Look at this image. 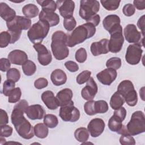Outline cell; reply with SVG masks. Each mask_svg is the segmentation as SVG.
<instances>
[{
  "mask_svg": "<svg viewBox=\"0 0 145 145\" xmlns=\"http://www.w3.org/2000/svg\"><path fill=\"white\" fill-rule=\"evenodd\" d=\"M28 106V104L25 100H20L14 106L11 116V122L18 134L25 139L32 138L35 134L32 126L24 116V112Z\"/></svg>",
  "mask_w": 145,
  "mask_h": 145,
  "instance_id": "obj_1",
  "label": "cell"
},
{
  "mask_svg": "<svg viewBox=\"0 0 145 145\" xmlns=\"http://www.w3.org/2000/svg\"><path fill=\"white\" fill-rule=\"evenodd\" d=\"M96 30L95 26L89 23H86L78 26L67 36V45L72 48L83 42L86 40L93 36Z\"/></svg>",
  "mask_w": 145,
  "mask_h": 145,
  "instance_id": "obj_2",
  "label": "cell"
},
{
  "mask_svg": "<svg viewBox=\"0 0 145 145\" xmlns=\"http://www.w3.org/2000/svg\"><path fill=\"white\" fill-rule=\"evenodd\" d=\"M67 36L62 31H56L52 35L51 49L54 57L57 60H63L69 54V50L67 45Z\"/></svg>",
  "mask_w": 145,
  "mask_h": 145,
  "instance_id": "obj_3",
  "label": "cell"
},
{
  "mask_svg": "<svg viewBox=\"0 0 145 145\" xmlns=\"http://www.w3.org/2000/svg\"><path fill=\"white\" fill-rule=\"evenodd\" d=\"M49 28L50 25L48 22L39 20L31 27L27 32V36L33 44L41 43L44 39L47 36Z\"/></svg>",
  "mask_w": 145,
  "mask_h": 145,
  "instance_id": "obj_4",
  "label": "cell"
},
{
  "mask_svg": "<svg viewBox=\"0 0 145 145\" xmlns=\"http://www.w3.org/2000/svg\"><path fill=\"white\" fill-rule=\"evenodd\" d=\"M129 134L132 136L137 135L145 131V116L143 112H134L130 121L126 126Z\"/></svg>",
  "mask_w": 145,
  "mask_h": 145,
  "instance_id": "obj_5",
  "label": "cell"
},
{
  "mask_svg": "<svg viewBox=\"0 0 145 145\" xmlns=\"http://www.w3.org/2000/svg\"><path fill=\"white\" fill-rule=\"evenodd\" d=\"M100 9V3L96 0H81L79 14L80 16L87 22L96 15Z\"/></svg>",
  "mask_w": 145,
  "mask_h": 145,
  "instance_id": "obj_6",
  "label": "cell"
},
{
  "mask_svg": "<svg viewBox=\"0 0 145 145\" xmlns=\"http://www.w3.org/2000/svg\"><path fill=\"white\" fill-rule=\"evenodd\" d=\"M110 35V37L108 43L109 50L112 53H117L120 52L124 42L122 26L120 25Z\"/></svg>",
  "mask_w": 145,
  "mask_h": 145,
  "instance_id": "obj_7",
  "label": "cell"
},
{
  "mask_svg": "<svg viewBox=\"0 0 145 145\" xmlns=\"http://www.w3.org/2000/svg\"><path fill=\"white\" fill-rule=\"evenodd\" d=\"M142 45L139 43H135L129 45L127 48L125 59L126 61L130 65H137L140 61L143 50Z\"/></svg>",
  "mask_w": 145,
  "mask_h": 145,
  "instance_id": "obj_8",
  "label": "cell"
},
{
  "mask_svg": "<svg viewBox=\"0 0 145 145\" xmlns=\"http://www.w3.org/2000/svg\"><path fill=\"white\" fill-rule=\"evenodd\" d=\"M59 115L64 121L74 122L79 119L80 112L78 108L74 106V103H71L61 106Z\"/></svg>",
  "mask_w": 145,
  "mask_h": 145,
  "instance_id": "obj_9",
  "label": "cell"
},
{
  "mask_svg": "<svg viewBox=\"0 0 145 145\" xmlns=\"http://www.w3.org/2000/svg\"><path fill=\"white\" fill-rule=\"evenodd\" d=\"M6 25L8 30L22 31L31 28V20L27 17L16 16L11 21L6 22Z\"/></svg>",
  "mask_w": 145,
  "mask_h": 145,
  "instance_id": "obj_10",
  "label": "cell"
},
{
  "mask_svg": "<svg viewBox=\"0 0 145 145\" xmlns=\"http://www.w3.org/2000/svg\"><path fill=\"white\" fill-rule=\"evenodd\" d=\"M123 33L125 38L128 42L140 43L143 45L144 37L142 38V33L138 31L135 25L133 24H127L124 28Z\"/></svg>",
  "mask_w": 145,
  "mask_h": 145,
  "instance_id": "obj_11",
  "label": "cell"
},
{
  "mask_svg": "<svg viewBox=\"0 0 145 145\" xmlns=\"http://www.w3.org/2000/svg\"><path fill=\"white\" fill-rule=\"evenodd\" d=\"M33 48L37 52V59L41 65L47 66L52 62V54L45 46L41 43H38L34 44Z\"/></svg>",
  "mask_w": 145,
  "mask_h": 145,
  "instance_id": "obj_12",
  "label": "cell"
},
{
  "mask_svg": "<svg viewBox=\"0 0 145 145\" xmlns=\"http://www.w3.org/2000/svg\"><path fill=\"white\" fill-rule=\"evenodd\" d=\"M60 15L64 18L73 16L75 3L71 0H59L56 2Z\"/></svg>",
  "mask_w": 145,
  "mask_h": 145,
  "instance_id": "obj_13",
  "label": "cell"
},
{
  "mask_svg": "<svg viewBox=\"0 0 145 145\" xmlns=\"http://www.w3.org/2000/svg\"><path fill=\"white\" fill-rule=\"evenodd\" d=\"M105 126V122L102 119L96 118L91 120L87 126V129L92 137L96 138L103 133Z\"/></svg>",
  "mask_w": 145,
  "mask_h": 145,
  "instance_id": "obj_14",
  "label": "cell"
},
{
  "mask_svg": "<svg viewBox=\"0 0 145 145\" xmlns=\"http://www.w3.org/2000/svg\"><path fill=\"white\" fill-rule=\"evenodd\" d=\"M98 91L97 85L93 78L90 77L87 82L86 86L81 91L82 97L86 100H92L94 99Z\"/></svg>",
  "mask_w": 145,
  "mask_h": 145,
  "instance_id": "obj_15",
  "label": "cell"
},
{
  "mask_svg": "<svg viewBox=\"0 0 145 145\" xmlns=\"http://www.w3.org/2000/svg\"><path fill=\"white\" fill-rule=\"evenodd\" d=\"M117 73L116 70L107 68L100 71L96 75L98 80L104 85L109 86L116 79Z\"/></svg>",
  "mask_w": 145,
  "mask_h": 145,
  "instance_id": "obj_16",
  "label": "cell"
},
{
  "mask_svg": "<svg viewBox=\"0 0 145 145\" xmlns=\"http://www.w3.org/2000/svg\"><path fill=\"white\" fill-rule=\"evenodd\" d=\"M25 113L28 118L31 120H41L45 115V110L44 108L39 104H34L28 106Z\"/></svg>",
  "mask_w": 145,
  "mask_h": 145,
  "instance_id": "obj_17",
  "label": "cell"
},
{
  "mask_svg": "<svg viewBox=\"0 0 145 145\" xmlns=\"http://www.w3.org/2000/svg\"><path fill=\"white\" fill-rule=\"evenodd\" d=\"M109 40L107 39H103L97 42L92 43L90 50L94 56H97L102 54H106L109 50L108 49Z\"/></svg>",
  "mask_w": 145,
  "mask_h": 145,
  "instance_id": "obj_18",
  "label": "cell"
},
{
  "mask_svg": "<svg viewBox=\"0 0 145 145\" xmlns=\"http://www.w3.org/2000/svg\"><path fill=\"white\" fill-rule=\"evenodd\" d=\"M120 18L115 14L106 16L103 20V25L105 29L108 31L110 34L112 32L118 28L120 25Z\"/></svg>",
  "mask_w": 145,
  "mask_h": 145,
  "instance_id": "obj_19",
  "label": "cell"
},
{
  "mask_svg": "<svg viewBox=\"0 0 145 145\" xmlns=\"http://www.w3.org/2000/svg\"><path fill=\"white\" fill-rule=\"evenodd\" d=\"M8 59L12 64L22 66L28 61V56L24 51L15 49L9 53Z\"/></svg>",
  "mask_w": 145,
  "mask_h": 145,
  "instance_id": "obj_20",
  "label": "cell"
},
{
  "mask_svg": "<svg viewBox=\"0 0 145 145\" xmlns=\"http://www.w3.org/2000/svg\"><path fill=\"white\" fill-rule=\"evenodd\" d=\"M41 100L46 107L50 110H55L59 106V103L51 91H45L41 95Z\"/></svg>",
  "mask_w": 145,
  "mask_h": 145,
  "instance_id": "obj_21",
  "label": "cell"
},
{
  "mask_svg": "<svg viewBox=\"0 0 145 145\" xmlns=\"http://www.w3.org/2000/svg\"><path fill=\"white\" fill-rule=\"evenodd\" d=\"M73 93L70 88H64L59 91L56 95V98L60 106H63L71 103H74L71 100Z\"/></svg>",
  "mask_w": 145,
  "mask_h": 145,
  "instance_id": "obj_22",
  "label": "cell"
},
{
  "mask_svg": "<svg viewBox=\"0 0 145 145\" xmlns=\"http://www.w3.org/2000/svg\"><path fill=\"white\" fill-rule=\"evenodd\" d=\"M39 20L48 22L50 27L57 25L60 21L59 15L54 12H45L42 10L39 13Z\"/></svg>",
  "mask_w": 145,
  "mask_h": 145,
  "instance_id": "obj_23",
  "label": "cell"
},
{
  "mask_svg": "<svg viewBox=\"0 0 145 145\" xmlns=\"http://www.w3.org/2000/svg\"><path fill=\"white\" fill-rule=\"evenodd\" d=\"M0 16L6 22L11 21L16 15L15 11L4 2L0 3Z\"/></svg>",
  "mask_w": 145,
  "mask_h": 145,
  "instance_id": "obj_24",
  "label": "cell"
},
{
  "mask_svg": "<svg viewBox=\"0 0 145 145\" xmlns=\"http://www.w3.org/2000/svg\"><path fill=\"white\" fill-rule=\"evenodd\" d=\"M50 79L54 85L59 86L66 82L67 75L62 70L56 69L52 72Z\"/></svg>",
  "mask_w": 145,
  "mask_h": 145,
  "instance_id": "obj_25",
  "label": "cell"
},
{
  "mask_svg": "<svg viewBox=\"0 0 145 145\" xmlns=\"http://www.w3.org/2000/svg\"><path fill=\"white\" fill-rule=\"evenodd\" d=\"M22 12L25 17L33 18L39 15V9L36 5L29 3L23 7Z\"/></svg>",
  "mask_w": 145,
  "mask_h": 145,
  "instance_id": "obj_26",
  "label": "cell"
},
{
  "mask_svg": "<svg viewBox=\"0 0 145 145\" xmlns=\"http://www.w3.org/2000/svg\"><path fill=\"white\" fill-rule=\"evenodd\" d=\"M124 103V97L117 91L113 93L110 100V105L114 110L118 109L122 106Z\"/></svg>",
  "mask_w": 145,
  "mask_h": 145,
  "instance_id": "obj_27",
  "label": "cell"
},
{
  "mask_svg": "<svg viewBox=\"0 0 145 145\" xmlns=\"http://www.w3.org/2000/svg\"><path fill=\"white\" fill-rule=\"evenodd\" d=\"M122 122V121L119 117L113 114L109 120L108 126L111 131L117 133L121 130L123 126Z\"/></svg>",
  "mask_w": 145,
  "mask_h": 145,
  "instance_id": "obj_28",
  "label": "cell"
},
{
  "mask_svg": "<svg viewBox=\"0 0 145 145\" xmlns=\"http://www.w3.org/2000/svg\"><path fill=\"white\" fill-rule=\"evenodd\" d=\"M134 89L133 83L129 80H124L122 81L117 87V92L123 97L130 91Z\"/></svg>",
  "mask_w": 145,
  "mask_h": 145,
  "instance_id": "obj_29",
  "label": "cell"
},
{
  "mask_svg": "<svg viewBox=\"0 0 145 145\" xmlns=\"http://www.w3.org/2000/svg\"><path fill=\"white\" fill-rule=\"evenodd\" d=\"M33 131L35 135L41 139L46 138L49 133L48 127H47L44 123H39L35 125L33 127Z\"/></svg>",
  "mask_w": 145,
  "mask_h": 145,
  "instance_id": "obj_30",
  "label": "cell"
},
{
  "mask_svg": "<svg viewBox=\"0 0 145 145\" xmlns=\"http://www.w3.org/2000/svg\"><path fill=\"white\" fill-rule=\"evenodd\" d=\"M75 139L82 143L87 141L89 138V133L88 129L84 127H80L75 130L74 132Z\"/></svg>",
  "mask_w": 145,
  "mask_h": 145,
  "instance_id": "obj_31",
  "label": "cell"
},
{
  "mask_svg": "<svg viewBox=\"0 0 145 145\" xmlns=\"http://www.w3.org/2000/svg\"><path fill=\"white\" fill-rule=\"evenodd\" d=\"M37 2L41 6L42 10L45 12H54L56 10V2L52 0L37 1Z\"/></svg>",
  "mask_w": 145,
  "mask_h": 145,
  "instance_id": "obj_32",
  "label": "cell"
},
{
  "mask_svg": "<svg viewBox=\"0 0 145 145\" xmlns=\"http://www.w3.org/2000/svg\"><path fill=\"white\" fill-rule=\"evenodd\" d=\"M22 69L25 75L31 76L35 73L36 71V66L33 61L28 60L22 65Z\"/></svg>",
  "mask_w": 145,
  "mask_h": 145,
  "instance_id": "obj_33",
  "label": "cell"
},
{
  "mask_svg": "<svg viewBox=\"0 0 145 145\" xmlns=\"http://www.w3.org/2000/svg\"><path fill=\"white\" fill-rule=\"evenodd\" d=\"M125 101L129 106H134L138 102V95L135 89L129 91L124 97Z\"/></svg>",
  "mask_w": 145,
  "mask_h": 145,
  "instance_id": "obj_34",
  "label": "cell"
},
{
  "mask_svg": "<svg viewBox=\"0 0 145 145\" xmlns=\"http://www.w3.org/2000/svg\"><path fill=\"white\" fill-rule=\"evenodd\" d=\"M121 1L117 0H101L100 3L104 8L108 11L116 10L120 6Z\"/></svg>",
  "mask_w": 145,
  "mask_h": 145,
  "instance_id": "obj_35",
  "label": "cell"
},
{
  "mask_svg": "<svg viewBox=\"0 0 145 145\" xmlns=\"http://www.w3.org/2000/svg\"><path fill=\"white\" fill-rule=\"evenodd\" d=\"M44 123L48 127L53 129L56 127L58 123V118L56 116L52 114H48L44 117Z\"/></svg>",
  "mask_w": 145,
  "mask_h": 145,
  "instance_id": "obj_36",
  "label": "cell"
},
{
  "mask_svg": "<svg viewBox=\"0 0 145 145\" xmlns=\"http://www.w3.org/2000/svg\"><path fill=\"white\" fill-rule=\"evenodd\" d=\"M108 109V104L104 100H98L94 103V110L96 114L106 113Z\"/></svg>",
  "mask_w": 145,
  "mask_h": 145,
  "instance_id": "obj_37",
  "label": "cell"
},
{
  "mask_svg": "<svg viewBox=\"0 0 145 145\" xmlns=\"http://www.w3.org/2000/svg\"><path fill=\"white\" fill-rule=\"evenodd\" d=\"M22 91L19 87L15 88L8 96V101L10 103H15L20 101Z\"/></svg>",
  "mask_w": 145,
  "mask_h": 145,
  "instance_id": "obj_38",
  "label": "cell"
},
{
  "mask_svg": "<svg viewBox=\"0 0 145 145\" xmlns=\"http://www.w3.org/2000/svg\"><path fill=\"white\" fill-rule=\"evenodd\" d=\"M15 82L11 80L7 79L5 80L3 84V89L2 93L6 96H8L10 93L15 88Z\"/></svg>",
  "mask_w": 145,
  "mask_h": 145,
  "instance_id": "obj_39",
  "label": "cell"
},
{
  "mask_svg": "<svg viewBox=\"0 0 145 145\" xmlns=\"http://www.w3.org/2000/svg\"><path fill=\"white\" fill-rule=\"evenodd\" d=\"M106 66L114 70L119 69L121 66V59L118 57H112L106 61Z\"/></svg>",
  "mask_w": 145,
  "mask_h": 145,
  "instance_id": "obj_40",
  "label": "cell"
},
{
  "mask_svg": "<svg viewBox=\"0 0 145 145\" xmlns=\"http://www.w3.org/2000/svg\"><path fill=\"white\" fill-rule=\"evenodd\" d=\"M6 77L8 80H11L15 82H17L20 78V71L17 69L11 68L7 71Z\"/></svg>",
  "mask_w": 145,
  "mask_h": 145,
  "instance_id": "obj_41",
  "label": "cell"
},
{
  "mask_svg": "<svg viewBox=\"0 0 145 145\" xmlns=\"http://www.w3.org/2000/svg\"><path fill=\"white\" fill-rule=\"evenodd\" d=\"M11 36L8 31H2L0 33V47L5 48L10 44Z\"/></svg>",
  "mask_w": 145,
  "mask_h": 145,
  "instance_id": "obj_42",
  "label": "cell"
},
{
  "mask_svg": "<svg viewBox=\"0 0 145 145\" xmlns=\"http://www.w3.org/2000/svg\"><path fill=\"white\" fill-rule=\"evenodd\" d=\"M91 75V72L89 70H84L80 72L76 78L77 83L79 84H83L87 82L89 79Z\"/></svg>",
  "mask_w": 145,
  "mask_h": 145,
  "instance_id": "obj_43",
  "label": "cell"
},
{
  "mask_svg": "<svg viewBox=\"0 0 145 145\" xmlns=\"http://www.w3.org/2000/svg\"><path fill=\"white\" fill-rule=\"evenodd\" d=\"M63 27L67 31H72L76 25V22L73 16L65 18L63 20Z\"/></svg>",
  "mask_w": 145,
  "mask_h": 145,
  "instance_id": "obj_44",
  "label": "cell"
},
{
  "mask_svg": "<svg viewBox=\"0 0 145 145\" xmlns=\"http://www.w3.org/2000/svg\"><path fill=\"white\" fill-rule=\"evenodd\" d=\"M75 59L79 63L84 62L87 58V54L86 50L84 48H80L75 53Z\"/></svg>",
  "mask_w": 145,
  "mask_h": 145,
  "instance_id": "obj_45",
  "label": "cell"
},
{
  "mask_svg": "<svg viewBox=\"0 0 145 145\" xmlns=\"http://www.w3.org/2000/svg\"><path fill=\"white\" fill-rule=\"evenodd\" d=\"M120 142L122 145H134L135 144L134 138L130 134L121 135L120 138Z\"/></svg>",
  "mask_w": 145,
  "mask_h": 145,
  "instance_id": "obj_46",
  "label": "cell"
},
{
  "mask_svg": "<svg viewBox=\"0 0 145 145\" xmlns=\"http://www.w3.org/2000/svg\"><path fill=\"white\" fill-rule=\"evenodd\" d=\"M94 103L95 101L88 100L84 105V110L85 113L89 116H93L96 114L94 110Z\"/></svg>",
  "mask_w": 145,
  "mask_h": 145,
  "instance_id": "obj_47",
  "label": "cell"
},
{
  "mask_svg": "<svg viewBox=\"0 0 145 145\" xmlns=\"http://www.w3.org/2000/svg\"><path fill=\"white\" fill-rule=\"evenodd\" d=\"M13 129L12 128L7 125H1V133L0 135L2 137H8L12 135Z\"/></svg>",
  "mask_w": 145,
  "mask_h": 145,
  "instance_id": "obj_48",
  "label": "cell"
},
{
  "mask_svg": "<svg viewBox=\"0 0 145 145\" xmlns=\"http://www.w3.org/2000/svg\"><path fill=\"white\" fill-rule=\"evenodd\" d=\"M122 12L125 16H131L134 14L135 12V8L133 5L131 3H127L123 7Z\"/></svg>",
  "mask_w": 145,
  "mask_h": 145,
  "instance_id": "obj_49",
  "label": "cell"
},
{
  "mask_svg": "<svg viewBox=\"0 0 145 145\" xmlns=\"http://www.w3.org/2000/svg\"><path fill=\"white\" fill-rule=\"evenodd\" d=\"M48 85V81L46 78H40L36 79L34 82L35 87L37 89H41L45 88Z\"/></svg>",
  "mask_w": 145,
  "mask_h": 145,
  "instance_id": "obj_50",
  "label": "cell"
},
{
  "mask_svg": "<svg viewBox=\"0 0 145 145\" xmlns=\"http://www.w3.org/2000/svg\"><path fill=\"white\" fill-rule=\"evenodd\" d=\"M11 66V62L7 58H2L0 59V70L1 71H7Z\"/></svg>",
  "mask_w": 145,
  "mask_h": 145,
  "instance_id": "obj_51",
  "label": "cell"
},
{
  "mask_svg": "<svg viewBox=\"0 0 145 145\" xmlns=\"http://www.w3.org/2000/svg\"><path fill=\"white\" fill-rule=\"evenodd\" d=\"M65 66L70 72H74L79 70L78 65L72 61H68L65 63Z\"/></svg>",
  "mask_w": 145,
  "mask_h": 145,
  "instance_id": "obj_52",
  "label": "cell"
},
{
  "mask_svg": "<svg viewBox=\"0 0 145 145\" xmlns=\"http://www.w3.org/2000/svg\"><path fill=\"white\" fill-rule=\"evenodd\" d=\"M11 36V41L10 44H14L16 41H17L20 37L22 31H11L8 30L7 31Z\"/></svg>",
  "mask_w": 145,
  "mask_h": 145,
  "instance_id": "obj_53",
  "label": "cell"
},
{
  "mask_svg": "<svg viewBox=\"0 0 145 145\" xmlns=\"http://www.w3.org/2000/svg\"><path fill=\"white\" fill-rule=\"evenodd\" d=\"M113 114L117 116L118 117H119L123 121L125 120V118H126V110L124 107L121 106L119 109L115 110V111L114 112Z\"/></svg>",
  "mask_w": 145,
  "mask_h": 145,
  "instance_id": "obj_54",
  "label": "cell"
},
{
  "mask_svg": "<svg viewBox=\"0 0 145 145\" xmlns=\"http://www.w3.org/2000/svg\"><path fill=\"white\" fill-rule=\"evenodd\" d=\"M0 126L6 125L8 122V117L6 112L2 109H0Z\"/></svg>",
  "mask_w": 145,
  "mask_h": 145,
  "instance_id": "obj_55",
  "label": "cell"
},
{
  "mask_svg": "<svg viewBox=\"0 0 145 145\" xmlns=\"http://www.w3.org/2000/svg\"><path fill=\"white\" fill-rule=\"evenodd\" d=\"M137 26L141 30L142 36H144V15H142L137 22Z\"/></svg>",
  "mask_w": 145,
  "mask_h": 145,
  "instance_id": "obj_56",
  "label": "cell"
},
{
  "mask_svg": "<svg viewBox=\"0 0 145 145\" xmlns=\"http://www.w3.org/2000/svg\"><path fill=\"white\" fill-rule=\"evenodd\" d=\"M133 4L134 7H136V8L138 10H143L145 8V1L142 0V1H134Z\"/></svg>",
  "mask_w": 145,
  "mask_h": 145,
  "instance_id": "obj_57",
  "label": "cell"
},
{
  "mask_svg": "<svg viewBox=\"0 0 145 145\" xmlns=\"http://www.w3.org/2000/svg\"><path fill=\"white\" fill-rule=\"evenodd\" d=\"M100 22V17L99 16V15L98 14H96L95 15H93V16H92L87 22V23H89L92 24L93 25H95V27L98 25L99 23Z\"/></svg>",
  "mask_w": 145,
  "mask_h": 145,
  "instance_id": "obj_58",
  "label": "cell"
}]
</instances>
